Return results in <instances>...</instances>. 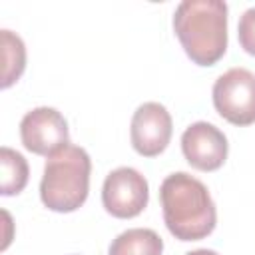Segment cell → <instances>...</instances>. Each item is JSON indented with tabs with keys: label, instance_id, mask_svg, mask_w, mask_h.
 <instances>
[{
	"label": "cell",
	"instance_id": "4fadbf2b",
	"mask_svg": "<svg viewBox=\"0 0 255 255\" xmlns=\"http://www.w3.org/2000/svg\"><path fill=\"white\" fill-rule=\"evenodd\" d=\"M185 255H219V253L213 251V249H195V251H189Z\"/></svg>",
	"mask_w": 255,
	"mask_h": 255
},
{
	"label": "cell",
	"instance_id": "6da1fadb",
	"mask_svg": "<svg viewBox=\"0 0 255 255\" xmlns=\"http://www.w3.org/2000/svg\"><path fill=\"white\" fill-rule=\"evenodd\" d=\"M159 203L169 233L179 241H199L217 223V209L209 189L197 177L175 171L159 185Z\"/></svg>",
	"mask_w": 255,
	"mask_h": 255
},
{
	"label": "cell",
	"instance_id": "30bf717a",
	"mask_svg": "<svg viewBox=\"0 0 255 255\" xmlns=\"http://www.w3.org/2000/svg\"><path fill=\"white\" fill-rule=\"evenodd\" d=\"M2 38V88H10L26 68V46L12 30H0Z\"/></svg>",
	"mask_w": 255,
	"mask_h": 255
},
{
	"label": "cell",
	"instance_id": "7c38bea8",
	"mask_svg": "<svg viewBox=\"0 0 255 255\" xmlns=\"http://www.w3.org/2000/svg\"><path fill=\"white\" fill-rule=\"evenodd\" d=\"M237 38H239L241 48L247 54L255 56V6L247 8L241 14L239 24H237Z\"/></svg>",
	"mask_w": 255,
	"mask_h": 255
},
{
	"label": "cell",
	"instance_id": "8992f818",
	"mask_svg": "<svg viewBox=\"0 0 255 255\" xmlns=\"http://www.w3.org/2000/svg\"><path fill=\"white\" fill-rule=\"evenodd\" d=\"M20 139L28 151L50 157L70 143L68 122L56 108H34L20 122Z\"/></svg>",
	"mask_w": 255,
	"mask_h": 255
},
{
	"label": "cell",
	"instance_id": "52a82bcc",
	"mask_svg": "<svg viewBox=\"0 0 255 255\" xmlns=\"http://www.w3.org/2000/svg\"><path fill=\"white\" fill-rule=\"evenodd\" d=\"M173 124L171 116L159 102H145L141 104L133 116L129 126V137L133 149L143 157L159 155L169 139H171Z\"/></svg>",
	"mask_w": 255,
	"mask_h": 255
},
{
	"label": "cell",
	"instance_id": "277c9868",
	"mask_svg": "<svg viewBox=\"0 0 255 255\" xmlns=\"http://www.w3.org/2000/svg\"><path fill=\"white\" fill-rule=\"evenodd\" d=\"M217 114L233 126L255 124V74L247 68H231L221 74L211 90Z\"/></svg>",
	"mask_w": 255,
	"mask_h": 255
},
{
	"label": "cell",
	"instance_id": "8fae6325",
	"mask_svg": "<svg viewBox=\"0 0 255 255\" xmlns=\"http://www.w3.org/2000/svg\"><path fill=\"white\" fill-rule=\"evenodd\" d=\"M0 163H2V195H18L28 183V161L24 155L12 147L0 149Z\"/></svg>",
	"mask_w": 255,
	"mask_h": 255
},
{
	"label": "cell",
	"instance_id": "9c48e42d",
	"mask_svg": "<svg viewBox=\"0 0 255 255\" xmlns=\"http://www.w3.org/2000/svg\"><path fill=\"white\" fill-rule=\"evenodd\" d=\"M161 237L147 227H131L122 231L108 249V255H161Z\"/></svg>",
	"mask_w": 255,
	"mask_h": 255
},
{
	"label": "cell",
	"instance_id": "3957f363",
	"mask_svg": "<svg viewBox=\"0 0 255 255\" xmlns=\"http://www.w3.org/2000/svg\"><path fill=\"white\" fill-rule=\"evenodd\" d=\"M92 159L80 145L68 143L44 163L40 181L42 203L58 213H70L84 205L90 191Z\"/></svg>",
	"mask_w": 255,
	"mask_h": 255
},
{
	"label": "cell",
	"instance_id": "ba28073f",
	"mask_svg": "<svg viewBox=\"0 0 255 255\" xmlns=\"http://www.w3.org/2000/svg\"><path fill=\"white\" fill-rule=\"evenodd\" d=\"M181 151L191 167L199 171H215L225 163L229 143L217 126L195 122L181 133Z\"/></svg>",
	"mask_w": 255,
	"mask_h": 255
},
{
	"label": "cell",
	"instance_id": "5b68a950",
	"mask_svg": "<svg viewBox=\"0 0 255 255\" xmlns=\"http://www.w3.org/2000/svg\"><path fill=\"white\" fill-rule=\"evenodd\" d=\"M149 199L147 179L133 167L122 165L110 171L102 187V203L106 211L118 219L139 215Z\"/></svg>",
	"mask_w": 255,
	"mask_h": 255
},
{
	"label": "cell",
	"instance_id": "7a4b0ae2",
	"mask_svg": "<svg viewBox=\"0 0 255 255\" xmlns=\"http://www.w3.org/2000/svg\"><path fill=\"white\" fill-rule=\"evenodd\" d=\"M173 32L193 64H217L227 50V4L223 0L179 2L173 12Z\"/></svg>",
	"mask_w": 255,
	"mask_h": 255
}]
</instances>
